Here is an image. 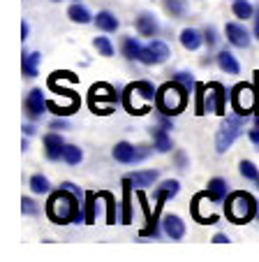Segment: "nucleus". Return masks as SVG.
Instances as JSON below:
<instances>
[{
	"instance_id": "obj_1",
	"label": "nucleus",
	"mask_w": 259,
	"mask_h": 262,
	"mask_svg": "<svg viewBox=\"0 0 259 262\" xmlns=\"http://www.w3.org/2000/svg\"><path fill=\"white\" fill-rule=\"evenodd\" d=\"M46 213L54 223H86V211H81L79 207V198L67 188L56 190L49 198V204H46Z\"/></svg>"
},
{
	"instance_id": "obj_2",
	"label": "nucleus",
	"mask_w": 259,
	"mask_h": 262,
	"mask_svg": "<svg viewBox=\"0 0 259 262\" xmlns=\"http://www.w3.org/2000/svg\"><path fill=\"white\" fill-rule=\"evenodd\" d=\"M187 93H190V91H187L183 84H178L176 79L167 81V84L160 86V91H157V98H155L157 112H160V114H167V116L181 114L187 104Z\"/></svg>"
},
{
	"instance_id": "obj_3",
	"label": "nucleus",
	"mask_w": 259,
	"mask_h": 262,
	"mask_svg": "<svg viewBox=\"0 0 259 262\" xmlns=\"http://www.w3.org/2000/svg\"><path fill=\"white\" fill-rule=\"evenodd\" d=\"M155 98L157 93L151 81H134V84H130L125 89V107L130 114H137V116L146 114L148 107L155 102Z\"/></svg>"
},
{
	"instance_id": "obj_4",
	"label": "nucleus",
	"mask_w": 259,
	"mask_h": 262,
	"mask_svg": "<svg viewBox=\"0 0 259 262\" xmlns=\"http://www.w3.org/2000/svg\"><path fill=\"white\" fill-rule=\"evenodd\" d=\"M225 213L231 223L241 225V223H248L250 218L257 213V202L250 193H243V190H236L227 198V204H225Z\"/></svg>"
},
{
	"instance_id": "obj_5",
	"label": "nucleus",
	"mask_w": 259,
	"mask_h": 262,
	"mask_svg": "<svg viewBox=\"0 0 259 262\" xmlns=\"http://www.w3.org/2000/svg\"><path fill=\"white\" fill-rule=\"evenodd\" d=\"M243 128H245V121H243V116L241 114H229L227 116V119L222 121L218 135H215V151H218L220 156L227 154L231 144L243 135Z\"/></svg>"
},
{
	"instance_id": "obj_6",
	"label": "nucleus",
	"mask_w": 259,
	"mask_h": 262,
	"mask_svg": "<svg viewBox=\"0 0 259 262\" xmlns=\"http://www.w3.org/2000/svg\"><path fill=\"white\" fill-rule=\"evenodd\" d=\"M113 102H118V93L113 86L95 84L90 89V107L95 109V114H111Z\"/></svg>"
},
{
	"instance_id": "obj_7",
	"label": "nucleus",
	"mask_w": 259,
	"mask_h": 262,
	"mask_svg": "<svg viewBox=\"0 0 259 262\" xmlns=\"http://www.w3.org/2000/svg\"><path fill=\"white\" fill-rule=\"evenodd\" d=\"M254 104H257V93L250 84H236L231 89V107L236 114L248 116L254 109Z\"/></svg>"
},
{
	"instance_id": "obj_8",
	"label": "nucleus",
	"mask_w": 259,
	"mask_h": 262,
	"mask_svg": "<svg viewBox=\"0 0 259 262\" xmlns=\"http://www.w3.org/2000/svg\"><path fill=\"white\" fill-rule=\"evenodd\" d=\"M225 102H227V91L222 84L213 81L206 84V98H204V112H213V114H225Z\"/></svg>"
},
{
	"instance_id": "obj_9",
	"label": "nucleus",
	"mask_w": 259,
	"mask_h": 262,
	"mask_svg": "<svg viewBox=\"0 0 259 262\" xmlns=\"http://www.w3.org/2000/svg\"><path fill=\"white\" fill-rule=\"evenodd\" d=\"M171 56L169 47L162 40H151L146 47L142 49V56H139V63L144 65H162L167 63V58Z\"/></svg>"
},
{
	"instance_id": "obj_10",
	"label": "nucleus",
	"mask_w": 259,
	"mask_h": 262,
	"mask_svg": "<svg viewBox=\"0 0 259 262\" xmlns=\"http://www.w3.org/2000/svg\"><path fill=\"white\" fill-rule=\"evenodd\" d=\"M46 107H49V102H46L44 91L42 89H33L28 95H26V116H28L30 121H37L39 116L44 114Z\"/></svg>"
},
{
	"instance_id": "obj_11",
	"label": "nucleus",
	"mask_w": 259,
	"mask_h": 262,
	"mask_svg": "<svg viewBox=\"0 0 259 262\" xmlns=\"http://www.w3.org/2000/svg\"><path fill=\"white\" fill-rule=\"evenodd\" d=\"M225 35H227V42L236 49H248L252 45V37H250L248 28L241 24H227L225 26Z\"/></svg>"
},
{
	"instance_id": "obj_12",
	"label": "nucleus",
	"mask_w": 259,
	"mask_h": 262,
	"mask_svg": "<svg viewBox=\"0 0 259 262\" xmlns=\"http://www.w3.org/2000/svg\"><path fill=\"white\" fill-rule=\"evenodd\" d=\"M134 28H137V33L142 35V37H157V33H160V21H157L155 14H151V12H142V14L134 19Z\"/></svg>"
},
{
	"instance_id": "obj_13",
	"label": "nucleus",
	"mask_w": 259,
	"mask_h": 262,
	"mask_svg": "<svg viewBox=\"0 0 259 262\" xmlns=\"http://www.w3.org/2000/svg\"><path fill=\"white\" fill-rule=\"evenodd\" d=\"M162 230H164V234L171 242H181V239L185 237V223H183V218L176 216V213H167V216L162 218Z\"/></svg>"
},
{
	"instance_id": "obj_14",
	"label": "nucleus",
	"mask_w": 259,
	"mask_h": 262,
	"mask_svg": "<svg viewBox=\"0 0 259 262\" xmlns=\"http://www.w3.org/2000/svg\"><path fill=\"white\" fill-rule=\"evenodd\" d=\"M178 190H181V183L176 181V179H167V181H162L160 186L155 188V193H153V198H155V213L162 209V204L167 202V200H171V198H176L178 195Z\"/></svg>"
},
{
	"instance_id": "obj_15",
	"label": "nucleus",
	"mask_w": 259,
	"mask_h": 262,
	"mask_svg": "<svg viewBox=\"0 0 259 262\" xmlns=\"http://www.w3.org/2000/svg\"><path fill=\"white\" fill-rule=\"evenodd\" d=\"M65 146L67 144L63 142V137H60L58 133H49L44 135V154L49 160H60L65 154Z\"/></svg>"
},
{
	"instance_id": "obj_16",
	"label": "nucleus",
	"mask_w": 259,
	"mask_h": 262,
	"mask_svg": "<svg viewBox=\"0 0 259 262\" xmlns=\"http://www.w3.org/2000/svg\"><path fill=\"white\" fill-rule=\"evenodd\" d=\"M151 137H153V148L157 154H169L171 151V137H169V130L162 128L160 123L153 125L151 128Z\"/></svg>"
},
{
	"instance_id": "obj_17",
	"label": "nucleus",
	"mask_w": 259,
	"mask_h": 262,
	"mask_svg": "<svg viewBox=\"0 0 259 262\" xmlns=\"http://www.w3.org/2000/svg\"><path fill=\"white\" fill-rule=\"evenodd\" d=\"M132 188L134 183L130 177L123 179V216H121V223H132Z\"/></svg>"
},
{
	"instance_id": "obj_18",
	"label": "nucleus",
	"mask_w": 259,
	"mask_h": 262,
	"mask_svg": "<svg viewBox=\"0 0 259 262\" xmlns=\"http://www.w3.org/2000/svg\"><path fill=\"white\" fill-rule=\"evenodd\" d=\"M111 156H113V160L125 163V165L137 163V146H134V144H130V142H118L116 146H113Z\"/></svg>"
},
{
	"instance_id": "obj_19",
	"label": "nucleus",
	"mask_w": 259,
	"mask_h": 262,
	"mask_svg": "<svg viewBox=\"0 0 259 262\" xmlns=\"http://www.w3.org/2000/svg\"><path fill=\"white\" fill-rule=\"evenodd\" d=\"M178 40H181L183 49H187V51H197L201 45H206V42H204V33H199L197 28H183Z\"/></svg>"
},
{
	"instance_id": "obj_20",
	"label": "nucleus",
	"mask_w": 259,
	"mask_h": 262,
	"mask_svg": "<svg viewBox=\"0 0 259 262\" xmlns=\"http://www.w3.org/2000/svg\"><path fill=\"white\" fill-rule=\"evenodd\" d=\"M215 60H218V65H220L222 72H227V74H239L241 72L239 60H236V56L231 54L229 49H220L218 56H215Z\"/></svg>"
},
{
	"instance_id": "obj_21",
	"label": "nucleus",
	"mask_w": 259,
	"mask_h": 262,
	"mask_svg": "<svg viewBox=\"0 0 259 262\" xmlns=\"http://www.w3.org/2000/svg\"><path fill=\"white\" fill-rule=\"evenodd\" d=\"M93 24L98 26L102 33H116L118 26H121V21L116 19V14H111V12L102 10V12H98V14H95V21H93Z\"/></svg>"
},
{
	"instance_id": "obj_22",
	"label": "nucleus",
	"mask_w": 259,
	"mask_h": 262,
	"mask_svg": "<svg viewBox=\"0 0 259 262\" xmlns=\"http://www.w3.org/2000/svg\"><path fill=\"white\" fill-rule=\"evenodd\" d=\"M127 177L132 179L134 183V188H148V186H153V183L157 181V169H142V172H132V174H127Z\"/></svg>"
},
{
	"instance_id": "obj_23",
	"label": "nucleus",
	"mask_w": 259,
	"mask_h": 262,
	"mask_svg": "<svg viewBox=\"0 0 259 262\" xmlns=\"http://www.w3.org/2000/svg\"><path fill=\"white\" fill-rule=\"evenodd\" d=\"M206 195H208L210 202H222L227 198V181L220 177H215L208 181V188H206Z\"/></svg>"
},
{
	"instance_id": "obj_24",
	"label": "nucleus",
	"mask_w": 259,
	"mask_h": 262,
	"mask_svg": "<svg viewBox=\"0 0 259 262\" xmlns=\"http://www.w3.org/2000/svg\"><path fill=\"white\" fill-rule=\"evenodd\" d=\"M67 16L74 21V24H90V21H95V16L90 14V10L86 5H81V3H74V5H69L67 10Z\"/></svg>"
},
{
	"instance_id": "obj_25",
	"label": "nucleus",
	"mask_w": 259,
	"mask_h": 262,
	"mask_svg": "<svg viewBox=\"0 0 259 262\" xmlns=\"http://www.w3.org/2000/svg\"><path fill=\"white\" fill-rule=\"evenodd\" d=\"M231 12H234L236 19L248 21V19H254V12H257V7H254L250 0H234V3H231Z\"/></svg>"
},
{
	"instance_id": "obj_26",
	"label": "nucleus",
	"mask_w": 259,
	"mask_h": 262,
	"mask_svg": "<svg viewBox=\"0 0 259 262\" xmlns=\"http://www.w3.org/2000/svg\"><path fill=\"white\" fill-rule=\"evenodd\" d=\"M39 63H42V54H39V51H26L23 54V74L26 77H37Z\"/></svg>"
},
{
	"instance_id": "obj_27",
	"label": "nucleus",
	"mask_w": 259,
	"mask_h": 262,
	"mask_svg": "<svg viewBox=\"0 0 259 262\" xmlns=\"http://www.w3.org/2000/svg\"><path fill=\"white\" fill-rule=\"evenodd\" d=\"M121 49H123V56H125L127 60H139L144 45L137 40V37H125V40H123V45H121Z\"/></svg>"
},
{
	"instance_id": "obj_28",
	"label": "nucleus",
	"mask_w": 259,
	"mask_h": 262,
	"mask_svg": "<svg viewBox=\"0 0 259 262\" xmlns=\"http://www.w3.org/2000/svg\"><path fill=\"white\" fill-rule=\"evenodd\" d=\"M30 190H33V195H46V193H51L49 179H46L44 174H33V177H30Z\"/></svg>"
},
{
	"instance_id": "obj_29",
	"label": "nucleus",
	"mask_w": 259,
	"mask_h": 262,
	"mask_svg": "<svg viewBox=\"0 0 259 262\" xmlns=\"http://www.w3.org/2000/svg\"><path fill=\"white\" fill-rule=\"evenodd\" d=\"M63 160L67 165H79L83 160V151L79 146H74V144H67V146H65V154H63Z\"/></svg>"
},
{
	"instance_id": "obj_30",
	"label": "nucleus",
	"mask_w": 259,
	"mask_h": 262,
	"mask_svg": "<svg viewBox=\"0 0 259 262\" xmlns=\"http://www.w3.org/2000/svg\"><path fill=\"white\" fill-rule=\"evenodd\" d=\"M167 14L171 16H183L185 14V0H162Z\"/></svg>"
},
{
	"instance_id": "obj_31",
	"label": "nucleus",
	"mask_w": 259,
	"mask_h": 262,
	"mask_svg": "<svg viewBox=\"0 0 259 262\" xmlns=\"http://www.w3.org/2000/svg\"><path fill=\"white\" fill-rule=\"evenodd\" d=\"M239 172H241V177H243V179H250V181H257V179H259V169H257V165L250 163V160H241Z\"/></svg>"
},
{
	"instance_id": "obj_32",
	"label": "nucleus",
	"mask_w": 259,
	"mask_h": 262,
	"mask_svg": "<svg viewBox=\"0 0 259 262\" xmlns=\"http://www.w3.org/2000/svg\"><path fill=\"white\" fill-rule=\"evenodd\" d=\"M93 47L98 49V54H102V56H113V45H111V40L109 37H104V35H100V37H95L93 40Z\"/></svg>"
},
{
	"instance_id": "obj_33",
	"label": "nucleus",
	"mask_w": 259,
	"mask_h": 262,
	"mask_svg": "<svg viewBox=\"0 0 259 262\" xmlns=\"http://www.w3.org/2000/svg\"><path fill=\"white\" fill-rule=\"evenodd\" d=\"M98 198L100 195L98 193H88L86 195V223H95V211H98V207H95V204H98Z\"/></svg>"
},
{
	"instance_id": "obj_34",
	"label": "nucleus",
	"mask_w": 259,
	"mask_h": 262,
	"mask_svg": "<svg viewBox=\"0 0 259 262\" xmlns=\"http://www.w3.org/2000/svg\"><path fill=\"white\" fill-rule=\"evenodd\" d=\"M174 79H176L178 84H183V86H185L187 91H192V89H195V86H197L195 77H192L190 72H176V74H174Z\"/></svg>"
},
{
	"instance_id": "obj_35",
	"label": "nucleus",
	"mask_w": 259,
	"mask_h": 262,
	"mask_svg": "<svg viewBox=\"0 0 259 262\" xmlns=\"http://www.w3.org/2000/svg\"><path fill=\"white\" fill-rule=\"evenodd\" d=\"M197 91V104H195V112L197 114H206L204 112V98H206V84H197L195 86Z\"/></svg>"
},
{
	"instance_id": "obj_36",
	"label": "nucleus",
	"mask_w": 259,
	"mask_h": 262,
	"mask_svg": "<svg viewBox=\"0 0 259 262\" xmlns=\"http://www.w3.org/2000/svg\"><path fill=\"white\" fill-rule=\"evenodd\" d=\"M21 211H23V216H37L39 209H37V204H35L30 198H23V200H21Z\"/></svg>"
},
{
	"instance_id": "obj_37",
	"label": "nucleus",
	"mask_w": 259,
	"mask_h": 262,
	"mask_svg": "<svg viewBox=\"0 0 259 262\" xmlns=\"http://www.w3.org/2000/svg\"><path fill=\"white\" fill-rule=\"evenodd\" d=\"M218 40H220V37H218V30H215L213 26H208V28L204 30V42L208 47H215V45H218Z\"/></svg>"
},
{
	"instance_id": "obj_38",
	"label": "nucleus",
	"mask_w": 259,
	"mask_h": 262,
	"mask_svg": "<svg viewBox=\"0 0 259 262\" xmlns=\"http://www.w3.org/2000/svg\"><path fill=\"white\" fill-rule=\"evenodd\" d=\"M151 154H153V148H151V146H146V144H139V146H137V163L146 160Z\"/></svg>"
},
{
	"instance_id": "obj_39",
	"label": "nucleus",
	"mask_w": 259,
	"mask_h": 262,
	"mask_svg": "<svg viewBox=\"0 0 259 262\" xmlns=\"http://www.w3.org/2000/svg\"><path fill=\"white\" fill-rule=\"evenodd\" d=\"M60 188H67V190H72V193L77 195L79 200H81V195H83V193H81V188H79V186H74L72 181H63V186H60Z\"/></svg>"
},
{
	"instance_id": "obj_40",
	"label": "nucleus",
	"mask_w": 259,
	"mask_h": 262,
	"mask_svg": "<svg viewBox=\"0 0 259 262\" xmlns=\"http://www.w3.org/2000/svg\"><path fill=\"white\" fill-rule=\"evenodd\" d=\"M49 128L51 130H67V121H65V119H54Z\"/></svg>"
},
{
	"instance_id": "obj_41",
	"label": "nucleus",
	"mask_w": 259,
	"mask_h": 262,
	"mask_svg": "<svg viewBox=\"0 0 259 262\" xmlns=\"http://www.w3.org/2000/svg\"><path fill=\"white\" fill-rule=\"evenodd\" d=\"M248 139L254 144V146H257V151H259V128H257V125H254V128L248 133Z\"/></svg>"
},
{
	"instance_id": "obj_42",
	"label": "nucleus",
	"mask_w": 259,
	"mask_h": 262,
	"mask_svg": "<svg viewBox=\"0 0 259 262\" xmlns=\"http://www.w3.org/2000/svg\"><path fill=\"white\" fill-rule=\"evenodd\" d=\"M176 165H178V169H185L187 167V158H185V154H183V151H178V154H176Z\"/></svg>"
},
{
	"instance_id": "obj_43",
	"label": "nucleus",
	"mask_w": 259,
	"mask_h": 262,
	"mask_svg": "<svg viewBox=\"0 0 259 262\" xmlns=\"http://www.w3.org/2000/svg\"><path fill=\"white\" fill-rule=\"evenodd\" d=\"M28 35H30V26H28V21H23L21 24V40H28Z\"/></svg>"
},
{
	"instance_id": "obj_44",
	"label": "nucleus",
	"mask_w": 259,
	"mask_h": 262,
	"mask_svg": "<svg viewBox=\"0 0 259 262\" xmlns=\"http://www.w3.org/2000/svg\"><path fill=\"white\" fill-rule=\"evenodd\" d=\"M254 40L259 42V7H257V12H254Z\"/></svg>"
},
{
	"instance_id": "obj_45",
	"label": "nucleus",
	"mask_w": 259,
	"mask_h": 262,
	"mask_svg": "<svg viewBox=\"0 0 259 262\" xmlns=\"http://www.w3.org/2000/svg\"><path fill=\"white\" fill-rule=\"evenodd\" d=\"M213 242H215V244H227V242H229V237H227V234H222V232H218V234L213 237Z\"/></svg>"
},
{
	"instance_id": "obj_46",
	"label": "nucleus",
	"mask_w": 259,
	"mask_h": 262,
	"mask_svg": "<svg viewBox=\"0 0 259 262\" xmlns=\"http://www.w3.org/2000/svg\"><path fill=\"white\" fill-rule=\"evenodd\" d=\"M23 133H26V137H33V135H35V125L33 123H26L23 125Z\"/></svg>"
},
{
	"instance_id": "obj_47",
	"label": "nucleus",
	"mask_w": 259,
	"mask_h": 262,
	"mask_svg": "<svg viewBox=\"0 0 259 262\" xmlns=\"http://www.w3.org/2000/svg\"><path fill=\"white\" fill-rule=\"evenodd\" d=\"M254 125L259 128V114H254Z\"/></svg>"
},
{
	"instance_id": "obj_48",
	"label": "nucleus",
	"mask_w": 259,
	"mask_h": 262,
	"mask_svg": "<svg viewBox=\"0 0 259 262\" xmlns=\"http://www.w3.org/2000/svg\"><path fill=\"white\" fill-rule=\"evenodd\" d=\"M54 3H58V0H54Z\"/></svg>"
},
{
	"instance_id": "obj_49",
	"label": "nucleus",
	"mask_w": 259,
	"mask_h": 262,
	"mask_svg": "<svg viewBox=\"0 0 259 262\" xmlns=\"http://www.w3.org/2000/svg\"><path fill=\"white\" fill-rule=\"evenodd\" d=\"M257 183H259V179H257Z\"/></svg>"
},
{
	"instance_id": "obj_50",
	"label": "nucleus",
	"mask_w": 259,
	"mask_h": 262,
	"mask_svg": "<svg viewBox=\"0 0 259 262\" xmlns=\"http://www.w3.org/2000/svg\"><path fill=\"white\" fill-rule=\"evenodd\" d=\"M77 3H79V0H77Z\"/></svg>"
}]
</instances>
